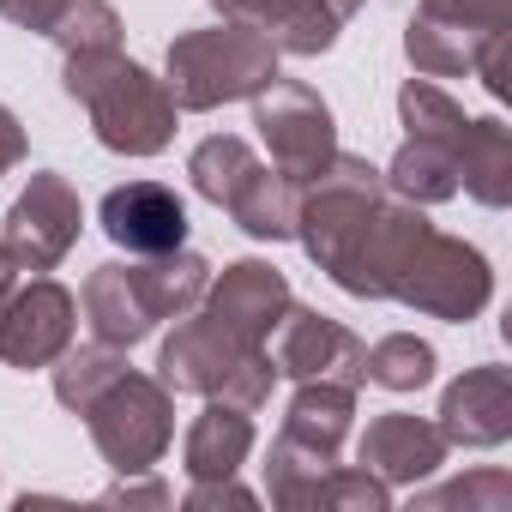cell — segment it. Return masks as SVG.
Wrapping results in <instances>:
<instances>
[{
	"instance_id": "6da1fadb",
	"label": "cell",
	"mask_w": 512,
	"mask_h": 512,
	"mask_svg": "<svg viewBox=\"0 0 512 512\" xmlns=\"http://www.w3.org/2000/svg\"><path fill=\"white\" fill-rule=\"evenodd\" d=\"M428 229L434 223L422 217V205L398 199L380 169L344 151L296 199V235L314 253V266L338 290L368 302H392V284Z\"/></svg>"
},
{
	"instance_id": "7a4b0ae2",
	"label": "cell",
	"mask_w": 512,
	"mask_h": 512,
	"mask_svg": "<svg viewBox=\"0 0 512 512\" xmlns=\"http://www.w3.org/2000/svg\"><path fill=\"white\" fill-rule=\"evenodd\" d=\"M211 284V266L199 260V253L175 247V253H145L139 266H97L85 278V320L103 344L127 350L139 338L157 332V320H175L187 308H199Z\"/></svg>"
},
{
	"instance_id": "3957f363",
	"label": "cell",
	"mask_w": 512,
	"mask_h": 512,
	"mask_svg": "<svg viewBox=\"0 0 512 512\" xmlns=\"http://www.w3.org/2000/svg\"><path fill=\"white\" fill-rule=\"evenodd\" d=\"M67 97L91 109V127L121 157H157L175 139V97L163 79H151L139 61L103 55H67Z\"/></svg>"
},
{
	"instance_id": "277c9868",
	"label": "cell",
	"mask_w": 512,
	"mask_h": 512,
	"mask_svg": "<svg viewBox=\"0 0 512 512\" xmlns=\"http://www.w3.org/2000/svg\"><path fill=\"white\" fill-rule=\"evenodd\" d=\"M278 79V43L260 25H211L181 31L169 43V97L175 109H217L235 97H253Z\"/></svg>"
},
{
	"instance_id": "5b68a950",
	"label": "cell",
	"mask_w": 512,
	"mask_h": 512,
	"mask_svg": "<svg viewBox=\"0 0 512 512\" xmlns=\"http://www.w3.org/2000/svg\"><path fill=\"white\" fill-rule=\"evenodd\" d=\"M157 368H163V386L169 392L223 398V404H241V410H260L272 398V380H278V368H272V356L260 344H241L211 314L181 320L175 338L163 344Z\"/></svg>"
},
{
	"instance_id": "8992f818",
	"label": "cell",
	"mask_w": 512,
	"mask_h": 512,
	"mask_svg": "<svg viewBox=\"0 0 512 512\" xmlns=\"http://www.w3.org/2000/svg\"><path fill=\"white\" fill-rule=\"evenodd\" d=\"M187 175H193V187H199L211 205H223L247 235H260V241H290V235H296V199H302V187L284 181L278 169H266L241 139H229V133L205 139V145L193 151Z\"/></svg>"
},
{
	"instance_id": "52a82bcc",
	"label": "cell",
	"mask_w": 512,
	"mask_h": 512,
	"mask_svg": "<svg viewBox=\"0 0 512 512\" xmlns=\"http://www.w3.org/2000/svg\"><path fill=\"white\" fill-rule=\"evenodd\" d=\"M398 115H404L410 139H404V151L392 157L386 187H392L398 199H410V205H440V199H452V193H458V139H464V121H470V115H464L440 85H428V79H410V85L398 91Z\"/></svg>"
},
{
	"instance_id": "ba28073f",
	"label": "cell",
	"mask_w": 512,
	"mask_h": 512,
	"mask_svg": "<svg viewBox=\"0 0 512 512\" xmlns=\"http://www.w3.org/2000/svg\"><path fill=\"white\" fill-rule=\"evenodd\" d=\"M85 422H91V440H97V452L121 470V476H139V470H151L163 452H169V440H175V416H169V386L163 380H145V374H115L85 410H79Z\"/></svg>"
},
{
	"instance_id": "9c48e42d",
	"label": "cell",
	"mask_w": 512,
	"mask_h": 512,
	"mask_svg": "<svg viewBox=\"0 0 512 512\" xmlns=\"http://www.w3.org/2000/svg\"><path fill=\"white\" fill-rule=\"evenodd\" d=\"M488 296H494L488 260L470 241L440 235V229H428L416 241V253L404 260V272L392 284V302H404L416 314H434V320H476L488 308Z\"/></svg>"
},
{
	"instance_id": "30bf717a",
	"label": "cell",
	"mask_w": 512,
	"mask_h": 512,
	"mask_svg": "<svg viewBox=\"0 0 512 512\" xmlns=\"http://www.w3.org/2000/svg\"><path fill=\"white\" fill-rule=\"evenodd\" d=\"M253 127H260V139L272 151V169L296 187H308L338 157L332 109L320 103V91H308L296 79H272L266 91H253Z\"/></svg>"
},
{
	"instance_id": "8fae6325",
	"label": "cell",
	"mask_w": 512,
	"mask_h": 512,
	"mask_svg": "<svg viewBox=\"0 0 512 512\" xmlns=\"http://www.w3.org/2000/svg\"><path fill=\"white\" fill-rule=\"evenodd\" d=\"M512 31V0H422L410 19V67L428 79H458L476 73V55Z\"/></svg>"
},
{
	"instance_id": "7c38bea8",
	"label": "cell",
	"mask_w": 512,
	"mask_h": 512,
	"mask_svg": "<svg viewBox=\"0 0 512 512\" xmlns=\"http://www.w3.org/2000/svg\"><path fill=\"white\" fill-rule=\"evenodd\" d=\"M79 223H85V211H79L73 181L55 175V169H37L31 187L7 211V235H0V247L13 253L19 272H55L67 260V247L79 241Z\"/></svg>"
},
{
	"instance_id": "4fadbf2b",
	"label": "cell",
	"mask_w": 512,
	"mask_h": 512,
	"mask_svg": "<svg viewBox=\"0 0 512 512\" xmlns=\"http://www.w3.org/2000/svg\"><path fill=\"white\" fill-rule=\"evenodd\" d=\"M266 356L278 374L290 380H344V386H362V338L314 308H284L278 332L266 338Z\"/></svg>"
},
{
	"instance_id": "5bb4252c",
	"label": "cell",
	"mask_w": 512,
	"mask_h": 512,
	"mask_svg": "<svg viewBox=\"0 0 512 512\" xmlns=\"http://www.w3.org/2000/svg\"><path fill=\"white\" fill-rule=\"evenodd\" d=\"M73 314H79V302L55 278L13 290L7 308H0V362L7 368H49L73 344Z\"/></svg>"
},
{
	"instance_id": "9a60e30c",
	"label": "cell",
	"mask_w": 512,
	"mask_h": 512,
	"mask_svg": "<svg viewBox=\"0 0 512 512\" xmlns=\"http://www.w3.org/2000/svg\"><path fill=\"white\" fill-rule=\"evenodd\" d=\"M199 302H205L199 314H211L223 332H235L241 344H260V350H266V338L278 332V320H284V308H290V284H284V272L266 266V260H241V266H229L217 284H205Z\"/></svg>"
},
{
	"instance_id": "2e32d148",
	"label": "cell",
	"mask_w": 512,
	"mask_h": 512,
	"mask_svg": "<svg viewBox=\"0 0 512 512\" xmlns=\"http://www.w3.org/2000/svg\"><path fill=\"white\" fill-rule=\"evenodd\" d=\"M103 235L127 253H175L187 241V205L163 181H127L103 193Z\"/></svg>"
},
{
	"instance_id": "e0dca14e",
	"label": "cell",
	"mask_w": 512,
	"mask_h": 512,
	"mask_svg": "<svg viewBox=\"0 0 512 512\" xmlns=\"http://www.w3.org/2000/svg\"><path fill=\"white\" fill-rule=\"evenodd\" d=\"M434 428L446 434V446H500L512 434V374L488 362V368H470L464 380H452Z\"/></svg>"
},
{
	"instance_id": "ac0fdd59",
	"label": "cell",
	"mask_w": 512,
	"mask_h": 512,
	"mask_svg": "<svg viewBox=\"0 0 512 512\" xmlns=\"http://www.w3.org/2000/svg\"><path fill=\"white\" fill-rule=\"evenodd\" d=\"M362 470H374L380 482H422L446 464V434L422 416H404V410H386L362 428Z\"/></svg>"
},
{
	"instance_id": "d6986e66",
	"label": "cell",
	"mask_w": 512,
	"mask_h": 512,
	"mask_svg": "<svg viewBox=\"0 0 512 512\" xmlns=\"http://www.w3.org/2000/svg\"><path fill=\"white\" fill-rule=\"evenodd\" d=\"M350 416H356V386L344 380H302L290 416H284V440L320 452V458H338L344 434H350Z\"/></svg>"
},
{
	"instance_id": "ffe728a7",
	"label": "cell",
	"mask_w": 512,
	"mask_h": 512,
	"mask_svg": "<svg viewBox=\"0 0 512 512\" xmlns=\"http://www.w3.org/2000/svg\"><path fill=\"white\" fill-rule=\"evenodd\" d=\"M247 446H253V422L241 404H223L211 398V410L187 428V476L193 482H217V476H235L247 464Z\"/></svg>"
},
{
	"instance_id": "44dd1931",
	"label": "cell",
	"mask_w": 512,
	"mask_h": 512,
	"mask_svg": "<svg viewBox=\"0 0 512 512\" xmlns=\"http://www.w3.org/2000/svg\"><path fill=\"white\" fill-rule=\"evenodd\" d=\"M458 187H470L488 211L512 199V133L500 121H464L458 139Z\"/></svg>"
},
{
	"instance_id": "7402d4cb",
	"label": "cell",
	"mask_w": 512,
	"mask_h": 512,
	"mask_svg": "<svg viewBox=\"0 0 512 512\" xmlns=\"http://www.w3.org/2000/svg\"><path fill=\"white\" fill-rule=\"evenodd\" d=\"M344 7L338 0H272L266 7V37L278 43V55H326L344 31Z\"/></svg>"
},
{
	"instance_id": "603a6c76",
	"label": "cell",
	"mask_w": 512,
	"mask_h": 512,
	"mask_svg": "<svg viewBox=\"0 0 512 512\" xmlns=\"http://www.w3.org/2000/svg\"><path fill=\"white\" fill-rule=\"evenodd\" d=\"M362 380L386 386V392H416L434 380V350L410 332H392L380 344H362Z\"/></svg>"
},
{
	"instance_id": "cb8c5ba5",
	"label": "cell",
	"mask_w": 512,
	"mask_h": 512,
	"mask_svg": "<svg viewBox=\"0 0 512 512\" xmlns=\"http://www.w3.org/2000/svg\"><path fill=\"white\" fill-rule=\"evenodd\" d=\"M55 362H61V368H55V398H61L67 410H85V404H91V398L121 374V368H127V362H121V350H115V344H103V338H97V344H79V350L67 344Z\"/></svg>"
},
{
	"instance_id": "d4e9b609",
	"label": "cell",
	"mask_w": 512,
	"mask_h": 512,
	"mask_svg": "<svg viewBox=\"0 0 512 512\" xmlns=\"http://www.w3.org/2000/svg\"><path fill=\"white\" fill-rule=\"evenodd\" d=\"M55 43L67 55H103V49L121 43V19H115L109 0H73L67 19L55 25Z\"/></svg>"
},
{
	"instance_id": "484cf974",
	"label": "cell",
	"mask_w": 512,
	"mask_h": 512,
	"mask_svg": "<svg viewBox=\"0 0 512 512\" xmlns=\"http://www.w3.org/2000/svg\"><path fill=\"white\" fill-rule=\"evenodd\" d=\"M506 500H512V482H506L500 470H482V476L452 482V488H440V494H422V506H488V512H500Z\"/></svg>"
},
{
	"instance_id": "4316f807",
	"label": "cell",
	"mask_w": 512,
	"mask_h": 512,
	"mask_svg": "<svg viewBox=\"0 0 512 512\" xmlns=\"http://www.w3.org/2000/svg\"><path fill=\"white\" fill-rule=\"evenodd\" d=\"M67 7H73V0H0V19H13L19 31L55 37V25L67 19Z\"/></svg>"
},
{
	"instance_id": "83f0119b",
	"label": "cell",
	"mask_w": 512,
	"mask_h": 512,
	"mask_svg": "<svg viewBox=\"0 0 512 512\" xmlns=\"http://www.w3.org/2000/svg\"><path fill=\"white\" fill-rule=\"evenodd\" d=\"M19 157H25V133H19L13 109H0V175H7V169H13Z\"/></svg>"
},
{
	"instance_id": "f1b7e54d",
	"label": "cell",
	"mask_w": 512,
	"mask_h": 512,
	"mask_svg": "<svg viewBox=\"0 0 512 512\" xmlns=\"http://www.w3.org/2000/svg\"><path fill=\"white\" fill-rule=\"evenodd\" d=\"M211 7H217L229 25H266V7H272V0H211Z\"/></svg>"
},
{
	"instance_id": "f546056e",
	"label": "cell",
	"mask_w": 512,
	"mask_h": 512,
	"mask_svg": "<svg viewBox=\"0 0 512 512\" xmlns=\"http://www.w3.org/2000/svg\"><path fill=\"white\" fill-rule=\"evenodd\" d=\"M109 500H151V506H163L169 488L163 482H139V488H109Z\"/></svg>"
},
{
	"instance_id": "4dcf8cb0",
	"label": "cell",
	"mask_w": 512,
	"mask_h": 512,
	"mask_svg": "<svg viewBox=\"0 0 512 512\" xmlns=\"http://www.w3.org/2000/svg\"><path fill=\"white\" fill-rule=\"evenodd\" d=\"M13 278H19V266H13V253L0 247V308H7V296H13Z\"/></svg>"
},
{
	"instance_id": "1f68e13d",
	"label": "cell",
	"mask_w": 512,
	"mask_h": 512,
	"mask_svg": "<svg viewBox=\"0 0 512 512\" xmlns=\"http://www.w3.org/2000/svg\"><path fill=\"white\" fill-rule=\"evenodd\" d=\"M338 7H344V13H356V7H362V0H338Z\"/></svg>"
}]
</instances>
